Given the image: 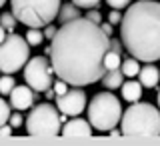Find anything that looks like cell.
<instances>
[{"instance_id": "obj_15", "label": "cell", "mask_w": 160, "mask_h": 146, "mask_svg": "<svg viewBox=\"0 0 160 146\" xmlns=\"http://www.w3.org/2000/svg\"><path fill=\"white\" fill-rule=\"evenodd\" d=\"M80 16V10L78 6H74V4H64V6H60L58 10V20H60V24H64V22H68V20H74V18H78Z\"/></svg>"}, {"instance_id": "obj_7", "label": "cell", "mask_w": 160, "mask_h": 146, "mask_svg": "<svg viewBox=\"0 0 160 146\" xmlns=\"http://www.w3.org/2000/svg\"><path fill=\"white\" fill-rule=\"evenodd\" d=\"M24 124H26V134L30 136H58L60 128H62L58 110L48 102L38 104L28 114Z\"/></svg>"}, {"instance_id": "obj_12", "label": "cell", "mask_w": 160, "mask_h": 146, "mask_svg": "<svg viewBox=\"0 0 160 146\" xmlns=\"http://www.w3.org/2000/svg\"><path fill=\"white\" fill-rule=\"evenodd\" d=\"M138 82L142 84V88H154L160 80V70L154 64H146L144 68L138 70Z\"/></svg>"}, {"instance_id": "obj_23", "label": "cell", "mask_w": 160, "mask_h": 146, "mask_svg": "<svg viewBox=\"0 0 160 146\" xmlns=\"http://www.w3.org/2000/svg\"><path fill=\"white\" fill-rule=\"evenodd\" d=\"M84 18H88L90 22H94V24H100V22H102V14L98 12V8L96 10H94V8H88V12H86V16H84Z\"/></svg>"}, {"instance_id": "obj_22", "label": "cell", "mask_w": 160, "mask_h": 146, "mask_svg": "<svg viewBox=\"0 0 160 146\" xmlns=\"http://www.w3.org/2000/svg\"><path fill=\"white\" fill-rule=\"evenodd\" d=\"M100 2L102 0H72V4L78 8H98Z\"/></svg>"}, {"instance_id": "obj_5", "label": "cell", "mask_w": 160, "mask_h": 146, "mask_svg": "<svg viewBox=\"0 0 160 146\" xmlns=\"http://www.w3.org/2000/svg\"><path fill=\"white\" fill-rule=\"evenodd\" d=\"M120 116L122 106L112 92H100L88 104V122L100 132H108L110 128H114L120 122Z\"/></svg>"}, {"instance_id": "obj_26", "label": "cell", "mask_w": 160, "mask_h": 146, "mask_svg": "<svg viewBox=\"0 0 160 146\" xmlns=\"http://www.w3.org/2000/svg\"><path fill=\"white\" fill-rule=\"evenodd\" d=\"M108 2V6L110 8H116V10H120V8H126L132 0H106Z\"/></svg>"}, {"instance_id": "obj_19", "label": "cell", "mask_w": 160, "mask_h": 146, "mask_svg": "<svg viewBox=\"0 0 160 146\" xmlns=\"http://www.w3.org/2000/svg\"><path fill=\"white\" fill-rule=\"evenodd\" d=\"M16 86V82H14V78L10 76V74H4V76H0V94H4V96H8L10 90Z\"/></svg>"}, {"instance_id": "obj_9", "label": "cell", "mask_w": 160, "mask_h": 146, "mask_svg": "<svg viewBox=\"0 0 160 146\" xmlns=\"http://www.w3.org/2000/svg\"><path fill=\"white\" fill-rule=\"evenodd\" d=\"M56 106L58 112L66 114V116H80V112H84L86 108V94L82 92L80 86H74L56 96Z\"/></svg>"}, {"instance_id": "obj_20", "label": "cell", "mask_w": 160, "mask_h": 146, "mask_svg": "<svg viewBox=\"0 0 160 146\" xmlns=\"http://www.w3.org/2000/svg\"><path fill=\"white\" fill-rule=\"evenodd\" d=\"M0 24L6 28V32H14V28H16V18H14L12 12H4L2 16H0Z\"/></svg>"}, {"instance_id": "obj_2", "label": "cell", "mask_w": 160, "mask_h": 146, "mask_svg": "<svg viewBox=\"0 0 160 146\" xmlns=\"http://www.w3.org/2000/svg\"><path fill=\"white\" fill-rule=\"evenodd\" d=\"M120 20V42L138 62L160 60V2L138 0Z\"/></svg>"}, {"instance_id": "obj_18", "label": "cell", "mask_w": 160, "mask_h": 146, "mask_svg": "<svg viewBox=\"0 0 160 146\" xmlns=\"http://www.w3.org/2000/svg\"><path fill=\"white\" fill-rule=\"evenodd\" d=\"M44 40V34L40 32L38 28H28L26 32V42L30 44V46H38V44H42Z\"/></svg>"}, {"instance_id": "obj_14", "label": "cell", "mask_w": 160, "mask_h": 146, "mask_svg": "<svg viewBox=\"0 0 160 146\" xmlns=\"http://www.w3.org/2000/svg\"><path fill=\"white\" fill-rule=\"evenodd\" d=\"M102 84L106 88L110 90H114V88H120V84L124 82V74H122V70L120 68H114V70H106V72L102 74Z\"/></svg>"}, {"instance_id": "obj_28", "label": "cell", "mask_w": 160, "mask_h": 146, "mask_svg": "<svg viewBox=\"0 0 160 146\" xmlns=\"http://www.w3.org/2000/svg\"><path fill=\"white\" fill-rule=\"evenodd\" d=\"M44 38H48V40H52V36L54 34H56V28L52 26V24H46V26H44Z\"/></svg>"}, {"instance_id": "obj_4", "label": "cell", "mask_w": 160, "mask_h": 146, "mask_svg": "<svg viewBox=\"0 0 160 146\" xmlns=\"http://www.w3.org/2000/svg\"><path fill=\"white\" fill-rule=\"evenodd\" d=\"M12 14L28 28H44L58 16L60 0H10Z\"/></svg>"}, {"instance_id": "obj_27", "label": "cell", "mask_w": 160, "mask_h": 146, "mask_svg": "<svg viewBox=\"0 0 160 146\" xmlns=\"http://www.w3.org/2000/svg\"><path fill=\"white\" fill-rule=\"evenodd\" d=\"M8 122H10V126H12V128H18V126H20V124H22V122H24V118H22V116H20V114H18V112H14V114H12V112H10V118H8Z\"/></svg>"}, {"instance_id": "obj_29", "label": "cell", "mask_w": 160, "mask_h": 146, "mask_svg": "<svg viewBox=\"0 0 160 146\" xmlns=\"http://www.w3.org/2000/svg\"><path fill=\"white\" fill-rule=\"evenodd\" d=\"M0 136H12V126L10 124H0Z\"/></svg>"}, {"instance_id": "obj_6", "label": "cell", "mask_w": 160, "mask_h": 146, "mask_svg": "<svg viewBox=\"0 0 160 146\" xmlns=\"http://www.w3.org/2000/svg\"><path fill=\"white\" fill-rule=\"evenodd\" d=\"M30 58V44L26 38L18 36L16 32H8L6 38L0 42V72L2 74H14Z\"/></svg>"}, {"instance_id": "obj_30", "label": "cell", "mask_w": 160, "mask_h": 146, "mask_svg": "<svg viewBox=\"0 0 160 146\" xmlns=\"http://www.w3.org/2000/svg\"><path fill=\"white\" fill-rule=\"evenodd\" d=\"M110 50H114V52H122V42H120V40H110Z\"/></svg>"}, {"instance_id": "obj_17", "label": "cell", "mask_w": 160, "mask_h": 146, "mask_svg": "<svg viewBox=\"0 0 160 146\" xmlns=\"http://www.w3.org/2000/svg\"><path fill=\"white\" fill-rule=\"evenodd\" d=\"M120 70H122L124 76L132 78V76H136V74H138L140 64H138L136 58H126V60H122V62H120Z\"/></svg>"}, {"instance_id": "obj_10", "label": "cell", "mask_w": 160, "mask_h": 146, "mask_svg": "<svg viewBox=\"0 0 160 146\" xmlns=\"http://www.w3.org/2000/svg\"><path fill=\"white\" fill-rule=\"evenodd\" d=\"M60 134L66 138H88L92 136V126L88 120H82L78 116H72V120L64 122V128H60Z\"/></svg>"}, {"instance_id": "obj_21", "label": "cell", "mask_w": 160, "mask_h": 146, "mask_svg": "<svg viewBox=\"0 0 160 146\" xmlns=\"http://www.w3.org/2000/svg\"><path fill=\"white\" fill-rule=\"evenodd\" d=\"M10 118V104L4 98H0V124H6Z\"/></svg>"}, {"instance_id": "obj_16", "label": "cell", "mask_w": 160, "mask_h": 146, "mask_svg": "<svg viewBox=\"0 0 160 146\" xmlns=\"http://www.w3.org/2000/svg\"><path fill=\"white\" fill-rule=\"evenodd\" d=\"M120 62H122L120 54L108 48V50H106V54H104V58H102V66H104V70H114V68H120Z\"/></svg>"}, {"instance_id": "obj_3", "label": "cell", "mask_w": 160, "mask_h": 146, "mask_svg": "<svg viewBox=\"0 0 160 146\" xmlns=\"http://www.w3.org/2000/svg\"><path fill=\"white\" fill-rule=\"evenodd\" d=\"M124 136H160V110L148 102H134L120 116Z\"/></svg>"}, {"instance_id": "obj_11", "label": "cell", "mask_w": 160, "mask_h": 146, "mask_svg": "<svg viewBox=\"0 0 160 146\" xmlns=\"http://www.w3.org/2000/svg\"><path fill=\"white\" fill-rule=\"evenodd\" d=\"M10 106L16 108V110H28L30 106H32L34 102V90L28 86H14L12 90H10Z\"/></svg>"}, {"instance_id": "obj_13", "label": "cell", "mask_w": 160, "mask_h": 146, "mask_svg": "<svg viewBox=\"0 0 160 146\" xmlns=\"http://www.w3.org/2000/svg\"><path fill=\"white\" fill-rule=\"evenodd\" d=\"M120 88H122V98L126 100V102H136V100H140V96H142V84H140L138 80L122 82Z\"/></svg>"}, {"instance_id": "obj_24", "label": "cell", "mask_w": 160, "mask_h": 146, "mask_svg": "<svg viewBox=\"0 0 160 146\" xmlns=\"http://www.w3.org/2000/svg\"><path fill=\"white\" fill-rule=\"evenodd\" d=\"M54 92H56V96H60V94H64V92H66V90H68V84L66 82H64V80H54Z\"/></svg>"}, {"instance_id": "obj_8", "label": "cell", "mask_w": 160, "mask_h": 146, "mask_svg": "<svg viewBox=\"0 0 160 146\" xmlns=\"http://www.w3.org/2000/svg\"><path fill=\"white\" fill-rule=\"evenodd\" d=\"M52 74L54 68L44 56H32L24 64V80L34 92H44L46 88L52 86Z\"/></svg>"}, {"instance_id": "obj_33", "label": "cell", "mask_w": 160, "mask_h": 146, "mask_svg": "<svg viewBox=\"0 0 160 146\" xmlns=\"http://www.w3.org/2000/svg\"><path fill=\"white\" fill-rule=\"evenodd\" d=\"M4 2H6V0H0V8H2V6H4Z\"/></svg>"}, {"instance_id": "obj_25", "label": "cell", "mask_w": 160, "mask_h": 146, "mask_svg": "<svg viewBox=\"0 0 160 146\" xmlns=\"http://www.w3.org/2000/svg\"><path fill=\"white\" fill-rule=\"evenodd\" d=\"M120 20H122V14H120L116 8H110V14H108V22H110V24L114 26V24H120Z\"/></svg>"}, {"instance_id": "obj_31", "label": "cell", "mask_w": 160, "mask_h": 146, "mask_svg": "<svg viewBox=\"0 0 160 146\" xmlns=\"http://www.w3.org/2000/svg\"><path fill=\"white\" fill-rule=\"evenodd\" d=\"M98 26H100V30H102L106 36H110V34H112V24H110V22H106V24H98Z\"/></svg>"}, {"instance_id": "obj_1", "label": "cell", "mask_w": 160, "mask_h": 146, "mask_svg": "<svg viewBox=\"0 0 160 146\" xmlns=\"http://www.w3.org/2000/svg\"><path fill=\"white\" fill-rule=\"evenodd\" d=\"M110 48V36L98 24L78 16L56 28L50 44V64L54 74L70 86H88L106 72L102 58Z\"/></svg>"}, {"instance_id": "obj_32", "label": "cell", "mask_w": 160, "mask_h": 146, "mask_svg": "<svg viewBox=\"0 0 160 146\" xmlns=\"http://www.w3.org/2000/svg\"><path fill=\"white\" fill-rule=\"evenodd\" d=\"M6 34H8V32H6V28H4L2 24H0V42H2V40L6 38Z\"/></svg>"}, {"instance_id": "obj_34", "label": "cell", "mask_w": 160, "mask_h": 146, "mask_svg": "<svg viewBox=\"0 0 160 146\" xmlns=\"http://www.w3.org/2000/svg\"><path fill=\"white\" fill-rule=\"evenodd\" d=\"M156 98H158V106H160V90H158V96Z\"/></svg>"}]
</instances>
